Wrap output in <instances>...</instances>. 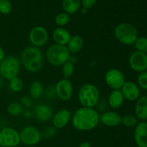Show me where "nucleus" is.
<instances>
[{"label": "nucleus", "instance_id": "1", "mask_svg": "<svg viewBox=\"0 0 147 147\" xmlns=\"http://www.w3.org/2000/svg\"><path fill=\"white\" fill-rule=\"evenodd\" d=\"M71 122L78 131H90L96 128L100 122V114L94 108L82 106L72 114Z\"/></svg>", "mask_w": 147, "mask_h": 147}, {"label": "nucleus", "instance_id": "2", "mask_svg": "<svg viewBox=\"0 0 147 147\" xmlns=\"http://www.w3.org/2000/svg\"><path fill=\"white\" fill-rule=\"evenodd\" d=\"M21 65L30 73L40 71L44 65L45 56L40 48L30 46L23 49L20 56Z\"/></svg>", "mask_w": 147, "mask_h": 147}, {"label": "nucleus", "instance_id": "3", "mask_svg": "<svg viewBox=\"0 0 147 147\" xmlns=\"http://www.w3.org/2000/svg\"><path fill=\"white\" fill-rule=\"evenodd\" d=\"M78 99L83 107L94 108L97 105L100 99L98 88L93 84H84L79 89Z\"/></svg>", "mask_w": 147, "mask_h": 147}, {"label": "nucleus", "instance_id": "4", "mask_svg": "<svg viewBox=\"0 0 147 147\" xmlns=\"http://www.w3.org/2000/svg\"><path fill=\"white\" fill-rule=\"evenodd\" d=\"M113 35L116 40L125 46H132L138 38V30L130 23L122 22L115 27Z\"/></svg>", "mask_w": 147, "mask_h": 147}, {"label": "nucleus", "instance_id": "5", "mask_svg": "<svg viewBox=\"0 0 147 147\" xmlns=\"http://www.w3.org/2000/svg\"><path fill=\"white\" fill-rule=\"evenodd\" d=\"M70 53L67 46L54 43L47 49L45 59L50 64L54 66H61L69 60Z\"/></svg>", "mask_w": 147, "mask_h": 147}, {"label": "nucleus", "instance_id": "6", "mask_svg": "<svg viewBox=\"0 0 147 147\" xmlns=\"http://www.w3.org/2000/svg\"><path fill=\"white\" fill-rule=\"evenodd\" d=\"M20 59L14 55L6 56L0 63V75L4 80H10L18 76L21 69Z\"/></svg>", "mask_w": 147, "mask_h": 147}, {"label": "nucleus", "instance_id": "7", "mask_svg": "<svg viewBox=\"0 0 147 147\" xmlns=\"http://www.w3.org/2000/svg\"><path fill=\"white\" fill-rule=\"evenodd\" d=\"M21 143L20 132L9 126L0 130V147H17Z\"/></svg>", "mask_w": 147, "mask_h": 147}, {"label": "nucleus", "instance_id": "8", "mask_svg": "<svg viewBox=\"0 0 147 147\" xmlns=\"http://www.w3.org/2000/svg\"><path fill=\"white\" fill-rule=\"evenodd\" d=\"M20 135L21 143L29 146L37 145L42 138L41 131L33 125L24 126L20 131Z\"/></svg>", "mask_w": 147, "mask_h": 147}, {"label": "nucleus", "instance_id": "9", "mask_svg": "<svg viewBox=\"0 0 147 147\" xmlns=\"http://www.w3.org/2000/svg\"><path fill=\"white\" fill-rule=\"evenodd\" d=\"M28 38L32 46L41 48L47 44L49 40V33L47 29L43 26H34L30 30Z\"/></svg>", "mask_w": 147, "mask_h": 147}, {"label": "nucleus", "instance_id": "10", "mask_svg": "<svg viewBox=\"0 0 147 147\" xmlns=\"http://www.w3.org/2000/svg\"><path fill=\"white\" fill-rule=\"evenodd\" d=\"M105 82L112 89H121L126 82V77L123 72L119 69L112 68L105 74Z\"/></svg>", "mask_w": 147, "mask_h": 147}, {"label": "nucleus", "instance_id": "11", "mask_svg": "<svg viewBox=\"0 0 147 147\" xmlns=\"http://www.w3.org/2000/svg\"><path fill=\"white\" fill-rule=\"evenodd\" d=\"M129 64L131 69L136 72L147 71V54L139 50L132 52L129 58Z\"/></svg>", "mask_w": 147, "mask_h": 147}, {"label": "nucleus", "instance_id": "12", "mask_svg": "<svg viewBox=\"0 0 147 147\" xmlns=\"http://www.w3.org/2000/svg\"><path fill=\"white\" fill-rule=\"evenodd\" d=\"M56 96L62 101H67L72 97L73 93V86L69 79H60L55 85Z\"/></svg>", "mask_w": 147, "mask_h": 147}, {"label": "nucleus", "instance_id": "13", "mask_svg": "<svg viewBox=\"0 0 147 147\" xmlns=\"http://www.w3.org/2000/svg\"><path fill=\"white\" fill-rule=\"evenodd\" d=\"M72 113L67 108H62L53 114L52 118L53 125L57 129L65 128L71 121Z\"/></svg>", "mask_w": 147, "mask_h": 147}, {"label": "nucleus", "instance_id": "14", "mask_svg": "<svg viewBox=\"0 0 147 147\" xmlns=\"http://www.w3.org/2000/svg\"><path fill=\"white\" fill-rule=\"evenodd\" d=\"M34 115L36 119L42 122H47L51 120L53 116V110L47 103H39L34 107Z\"/></svg>", "mask_w": 147, "mask_h": 147}, {"label": "nucleus", "instance_id": "15", "mask_svg": "<svg viewBox=\"0 0 147 147\" xmlns=\"http://www.w3.org/2000/svg\"><path fill=\"white\" fill-rule=\"evenodd\" d=\"M120 90L124 99L129 101L137 100L141 95L140 87L133 82H126Z\"/></svg>", "mask_w": 147, "mask_h": 147}, {"label": "nucleus", "instance_id": "16", "mask_svg": "<svg viewBox=\"0 0 147 147\" xmlns=\"http://www.w3.org/2000/svg\"><path fill=\"white\" fill-rule=\"evenodd\" d=\"M122 116L116 111H106L100 115V122L108 127H116L121 124Z\"/></svg>", "mask_w": 147, "mask_h": 147}, {"label": "nucleus", "instance_id": "17", "mask_svg": "<svg viewBox=\"0 0 147 147\" xmlns=\"http://www.w3.org/2000/svg\"><path fill=\"white\" fill-rule=\"evenodd\" d=\"M134 135L138 147H147V122H139L135 127Z\"/></svg>", "mask_w": 147, "mask_h": 147}, {"label": "nucleus", "instance_id": "18", "mask_svg": "<svg viewBox=\"0 0 147 147\" xmlns=\"http://www.w3.org/2000/svg\"><path fill=\"white\" fill-rule=\"evenodd\" d=\"M70 33L65 27H57L53 30L52 37L55 43L66 46L71 37Z\"/></svg>", "mask_w": 147, "mask_h": 147}, {"label": "nucleus", "instance_id": "19", "mask_svg": "<svg viewBox=\"0 0 147 147\" xmlns=\"http://www.w3.org/2000/svg\"><path fill=\"white\" fill-rule=\"evenodd\" d=\"M135 115L139 120L145 121L147 120V97L146 95L140 96L135 105Z\"/></svg>", "mask_w": 147, "mask_h": 147}, {"label": "nucleus", "instance_id": "20", "mask_svg": "<svg viewBox=\"0 0 147 147\" xmlns=\"http://www.w3.org/2000/svg\"><path fill=\"white\" fill-rule=\"evenodd\" d=\"M124 97L120 89H112L108 97V104L113 110H117L123 105Z\"/></svg>", "mask_w": 147, "mask_h": 147}, {"label": "nucleus", "instance_id": "21", "mask_svg": "<svg viewBox=\"0 0 147 147\" xmlns=\"http://www.w3.org/2000/svg\"><path fill=\"white\" fill-rule=\"evenodd\" d=\"M83 46H84V40L79 35H75L71 36L70 40L66 45L70 54L71 53L76 54V53L80 52L83 48Z\"/></svg>", "mask_w": 147, "mask_h": 147}, {"label": "nucleus", "instance_id": "22", "mask_svg": "<svg viewBox=\"0 0 147 147\" xmlns=\"http://www.w3.org/2000/svg\"><path fill=\"white\" fill-rule=\"evenodd\" d=\"M45 89L43 84L38 80L33 81L30 85L29 93L32 99H39L44 95Z\"/></svg>", "mask_w": 147, "mask_h": 147}, {"label": "nucleus", "instance_id": "23", "mask_svg": "<svg viewBox=\"0 0 147 147\" xmlns=\"http://www.w3.org/2000/svg\"><path fill=\"white\" fill-rule=\"evenodd\" d=\"M81 0H63L62 7L65 12L69 14H76L80 10Z\"/></svg>", "mask_w": 147, "mask_h": 147}, {"label": "nucleus", "instance_id": "24", "mask_svg": "<svg viewBox=\"0 0 147 147\" xmlns=\"http://www.w3.org/2000/svg\"><path fill=\"white\" fill-rule=\"evenodd\" d=\"M7 112L11 116H18L23 113L24 110H23V106L20 102H11L7 105Z\"/></svg>", "mask_w": 147, "mask_h": 147}, {"label": "nucleus", "instance_id": "25", "mask_svg": "<svg viewBox=\"0 0 147 147\" xmlns=\"http://www.w3.org/2000/svg\"><path fill=\"white\" fill-rule=\"evenodd\" d=\"M8 85L10 90L13 92H15V93L20 92L24 87L23 81L19 76H16V77H14L9 80Z\"/></svg>", "mask_w": 147, "mask_h": 147}, {"label": "nucleus", "instance_id": "26", "mask_svg": "<svg viewBox=\"0 0 147 147\" xmlns=\"http://www.w3.org/2000/svg\"><path fill=\"white\" fill-rule=\"evenodd\" d=\"M61 66L63 77L65 79H69L74 73L75 63L68 60L65 63H63Z\"/></svg>", "mask_w": 147, "mask_h": 147}, {"label": "nucleus", "instance_id": "27", "mask_svg": "<svg viewBox=\"0 0 147 147\" xmlns=\"http://www.w3.org/2000/svg\"><path fill=\"white\" fill-rule=\"evenodd\" d=\"M70 20V14L66 12H60L56 15L55 18V22L57 27H63L67 25Z\"/></svg>", "mask_w": 147, "mask_h": 147}, {"label": "nucleus", "instance_id": "28", "mask_svg": "<svg viewBox=\"0 0 147 147\" xmlns=\"http://www.w3.org/2000/svg\"><path fill=\"white\" fill-rule=\"evenodd\" d=\"M138 120L139 119L136 118V115L129 114V115H126L122 117L121 124L127 128H135L136 125L139 123Z\"/></svg>", "mask_w": 147, "mask_h": 147}, {"label": "nucleus", "instance_id": "29", "mask_svg": "<svg viewBox=\"0 0 147 147\" xmlns=\"http://www.w3.org/2000/svg\"><path fill=\"white\" fill-rule=\"evenodd\" d=\"M134 45L136 50L143 52L147 54V37H145V36L138 37Z\"/></svg>", "mask_w": 147, "mask_h": 147}, {"label": "nucleus", "instance_id": "30", "mask_svg": "<svg viewBox=\"0 0 147 147\" xmlns=\"http://www.w3.org/2000/svg\"><path fill=\"white\" fill-rule=\"evenodd\" d=\"M12 10V4L9 0H0V14L7 15Z\"/></svg>", "mask_w": 147, "mask_h": 147}, {"label": "nucleus", "instance_id": "31", "mask_svg": "<svg viewBox=\"0 0 147 147\" xmlns=\"http://www.w3.org/2000/svg\"><path fill=\"white\" fill-rule=\"evenodd\" d=\"M138 86L142 89L147 90V71L140 72L137 76Z\"/></svg>", "mask_w": 147, "mask_h": 147}, {"label": "nucleus", "instance_id": "32", "mask_svg": "<svg viewBox=\"0 0 147 147\" xmlns=\"http://www.w3.org/2000/svg\"><path fill=\"white\" fill-rule=\"evenodd\" d=\"M57 128H55L54 126H49L45 128L42 131H41L42 138H50L54 136L56 133H57Z\"/></svg>", "mask_w": 147, "mask_h": 147}, {"label": "nucleus", "instance_id": "33", "mask_svg": "<svg viewBox=\"0 0 147 147\" xmlns=\"http://www.w3.org/2000/svg\"><path fill=\"white\" fill-rule=\"evenodd\" d=\"M44 95L47 99H53L56 97V92L55 86H50L45 90Z\"/></svg>", "mask_w": 147, "mask_h": 147}, {"label": "nucleus", "instance_id": "34", "mask_svg": "<svg viewBox=\"0 0 147 147\" xmlns=\"http://www.w3.org/2000/svg\"><path fill=\"white\" fill-rule=\"evenodd\" d=\"M20 103L22 106H25L27 108H31L32 106V98L28 96H22L20 98Z\"/></svg>", "mask_w": 147, "mask_h": 147}, {"label": "nucleus", "instance_id": "35", "mask_svg": "<svg viewBox=\"0 0 147 147\" xmlns=\"http://www.w3.org/2000/svg\"><path fill=\"white\" fill-rule=\"evenodd\" d=\"M97 0H81V5L85 10L92 8L96 4Z\"/></svg>", "mask_w": 147, "mask_h": 147}, {"label": "nucleus", "instance_id": "36", "mask_svg": "<svg viewBox=\"0 0 147 147\" xmlns=\"http://www.w3.org/2000/svg\"><path fill=\"white\" fill-rule=\"evenodd\" d=\"M5 56H6L5 51H4V48H3L0 46V63L2 61L3 59L5 58Z\"/></svg>", "mask_w": 147, "mask_h": 147}, {"label": "nucleus", "instance_id": "37", "mask_svg": "<svg viewBox=\"0 0 147 147\" xmlns=\"http://www.w3.org/2000/svg\"><path fill=\"white\" fill-rule=\"evenodd\" d=\"M78 147H92V146L88 141H83V142L80 143Z\"/></svg>", "mask_w": 147, "mask_h": 147}, {"label": "nucleus", "instance_id": "38", "mask_svg": "<svg viewBox=\"0 0 147 147\" xmlns=\"http://www.w3.org/2000/svg\"><path fill=\"white\" fill-rule=\"evenodd\" d=\"M23 114H24V116L27 118H30L32 116V112H31L30 111H29V110L25 111V112H23Z\"/></svg>", "mask_w": 147, "mask_h": 147}, {"label": "nucleus", "instance_id": "39", "mask_svg": "<svg viewBox=\"0 0 147 147\" xmlns=\"http://www.w3.org/2000/svg\"><path fill=\"white\" fill-rule=\"evenodd\" d=\"M3 85H4V79H3L1 76V75H0V91L2 89Z\"/></svg>", "mask_w": 147, "mask_h": 147}, {"label": "nucleus", "instance_id": "40", "mask_svg": "<svg viewBox=\"0 0 147 147\" xmlns=\"http://www.w3.org/2000/svg\"><path fill=\"white\" fill-rule=\"evenodd\" d=\"M146 97H147V92H146Z\"/></svg>", "mask_w": 147, "mask_h": 147}, {"label": "nucleus", "instance_id": "41", "mask_svg": "<svg viewBox=\"0 0 147 147\" xmlns=\"http://www.w3.org/2000/svg\"><path fill=\"white\" fill-rule=\"evenodd\" d=\"M46 147H51V146H46Z\"/></svg>", "mask_w": 147, "mask_h": 147}]
</instances>
